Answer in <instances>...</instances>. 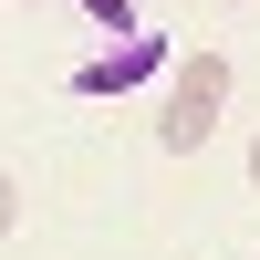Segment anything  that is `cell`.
Here are the masks:
<instances>
[{"label": "cell", "instance_id": "obj_2", "mask_svg": "<svg viewBox=\"0 0 260 260\" xmlns=\"http://www.w3.org/2000/svg\"><path fill=\"white\" fill-rule=\"evenodd\" d=\"M167 104L219 115V104H229V52H187V62H177V83H167Z\"/></svg>", "mask_w": 260, "mask_h": 260}, {"label": "cell", "instance_id": "obj_3", "mask_svg": "<svg viewBox=\"0 0 260 260\" xmlns=\"http://www.w3.org/2000/svg\"><path fill=\"white\" fill-rule=\"evenodd\" d=\"M83 21H104V31H125V42H136V0H83Z\"/></svg>", "mask_w": 260, "mask_h": 260}, {"label": "cell", "instance_id": "obj_4", "mask_svg": "<svg viewBox=\"0 0 260 260\" xmlns=\"http://www.w3.org/2000/svg\"><path fill=\"white\" fill-rule=\"evenodd\" d=\"M11 229H21V177L0 167V240H11Z\"/></svg>", "mask_w": 260, "mask_h": 260}, {"label": "cell", "instance_id": "obj_1", "mask_svg": "<svg viewBox=\"0 0 260 260\" xmlns=\"http://www.w3.org/2000/svg\"><path fill=\"white\" fill-rule=\"evenodd\" d=\"M167 62V42L156 31H136V42H115V52H94V62H73V94H136L146 73Z\"/></svg>", "mask_w": 260, "mask_h": 260}, {"label": "cell", "instance_id": "obj_5", "mask_svg": "<svg viewBox=\"0 0 260 260\" xmlns=\"http://www.w3.org/2000/svg\"><path fill=\"white\" fill-rule=\"evenodd\" d=\"M250 187H260V136H250Z\"/></svg>", "mask_w": 260, "mask_h": 260}, {"label": "cell", "instance_id": "obj_6", "mask_svg": "<svg viewBox=\"0 0 260 260\" xmlns=\"http://www.w3.org/2000/svg\"><path fill=\"white\" fill-rule=\"evenodd\" d=\"M219 11H240V0H219Z\"/></svg>", "mask_w": 260, "mask_h": 260}]
</instances>
